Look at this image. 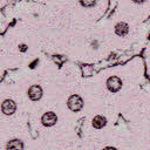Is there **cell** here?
Wrapping results in <instances>:
<instances>
[{
	"label": "cell",
	"mask_w": 150,
	"mask_h": 150,
	"mask_svg": "<svg viewBox=\"0 0 150 150\" xmlns=\"http://www.w3.org/2000/svg\"><path fill=\"white\" fill-rule=\"evenodd\" d=\"M145 1H146V0H132V2L136 4V5H143Z\"/></svg>",
	"instance_id": "cell-11"
},
{
	"label": "cell",
	"mask_w": 150,
	"mask_h": 150,
	"mask_svg": "<svg viewBox=\"0 0 150 150\" xmlns=\"http://www.w3.org/2000/svg\"><path fill=\"white\" fill-rule=\"evenodd\" d=\"M107 124V118L102 115H96L91 120V125L94 129H103Z\"/></svg>",
	"instance_id": "cell-8"
},
{
	"label": "cell",
	"mask_w": 150,
	"mask_h": 150,
	"mask_svg": "<svg viewBox=\"0 0 150 150\" xmlns=\"http://www.w3.org/2000/svg\"><path fill=\"white\" fill-rule=\"evenodd\" d=\"M103 150H117L116 148H114V146H105Z\"/></svg>",
	"instance_id": "cell-12"
},
{
	"label": "cell",
	"mask_w": 150,
	"mask_h": 150,
	"mask_svg": "<svg viewBox=\"0 0 150 150\" xmlns=\"http://www.w3.org/2000/svg\"><path fill=\"white\" fill-rule=\"evenodd\" d=\"M16 111V103L14 100L7 98L1 103V112L6 116H11Z\"/></svg>",
	"instance_id": "cell-5"
},
{
	"label": "cell",
	"mask_w": 150,
	"mask_h": 150,
	"mask_svg": "<svg viewBox=\"0 0 150 150\" xmlns=\"http://www.w3.org/2000/svg\"><path fill=\"white\" fill-rule=\"evenodd\" d=\"M83 105H84L83 98L80 95H77V94L70 95L68 97V100H67V107L73 112H79L80 110L83 109Z\"/></svg>",
	"instance_id": "cell-1"
},
{
	"label": "cell",
	"mask_w": 150,
	"mask_h": 150,
	"mask_svg": "<svg viewBox=\"0 0 150 150\" xmlns=\"http://www.w3.org/2000/svg\"><path fill=\"white\" fill-rule=\"evenodd\" d=\"M129 30H130V27H129V25H128L127 22H124V21H118V22H116L115 26H114V32H115V34H116L117 36H120V38L127 36V35L129 34Z\"/></svg>",
	"instance_id": "cell-6"
},
{
	"label": "cell",
	"mask_w": 150,
	"mask_h": 150,
	"mask_svg": "<svg viewBox=\"0 0 150 150\" xmlns=\"http://www.w3.org/2000/svg\"><path fill=\"white\" fill-rule=\"evenodd\" d=\"M40 121H41V124H42L43 127L49 128V127H53V125L56 124V122H57V116H56V114H55L54 111H46V112L42 114Z\"/></svg>",
	"instance_id": "cell-4"
},
{
	"label": "cell",
	"mask_w": 150,
	"mask_h": 150,
	"mask_svg": "<svg viewBox=\"0 0 150 150\" xmlns=\"http://www.w3.org/2000/svg\"><path fill=\"white\" fill-rule=\"evenodd\" d=\"M23 142L19 138H13L6 144V150H23Z\"/></svg>",
	"instance_id": "cell-7"
},
{
	"label": "cell",
	"mask_w": 150,
	"mask_h": 150,
	"mask_svg": "<svg viewBox=\"0 0 150 150\" xmlns=\"http://www.w3.org/2000/svg\"><path fill=\"white\" fill-rule=\"evenodd\" d=\"M27 49H28V46H27L26 43H20V45H19V50H20V52L25 53Z\"/></svg>",
	"instance_id": "cell-10"
},
{
	"label": "cell",
	"mask_w": 150,
	"mask_h": 150,
	"mask_svg": "<svg viewBox=\"0 0 150 150\" xmlns=\"http://www.w3.org/2000/svg\"><path fill=\"white\" fill-rule=\"evenodd\" d=\"M42 95H43V90H42V88H41L40 84H32V86L28 88V90H27V96H28V98H29L30 101H34V102L41 100Z\"/></svg>",
	"instance_id": "cell-3"
},
{
	"label": "cell",
	"mask_w": 150,
	"mask_h": 150,
	"mask_svg": "<svg viewBox=\"0 0 150 150\" xmlns=\"http://www.w3.org/2000/svg\"><path fill=\"white\" fill-rule=\"evenodd\" d=\"M122 84H123L122 80L116 75L109 76L105 81V87L110 93H117L122 88Z\"/></svg>",
	"instance_id": "cell-2"
},
{
	"label": "cell",
	"mask_w": 150,
	"mask_h": 150,
	"mask_svg": "<svg viewBox=\"0 0 150 150\" xmlns=\"http://www.w3.org/2000/svg\"><path fill=\"white\" fill-rule=\"evenodd\" d=\"M79 1H80L81 6L82 7H86V8H91L97 2V0H79Z\"/></svg>",
	"instance_id": "cell-9"
}]
</instances>
